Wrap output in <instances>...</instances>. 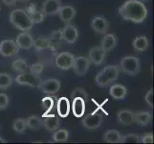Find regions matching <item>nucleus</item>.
<instances>
[{"instance_id":"nucleus-1","label":"nucleus","mask_w":154,"mask_h":144,"mask_svg":"<svg viewBox=\"0 0 154 144\" xmlns=\"http://www.w3.org/2000/svg\"><path fill=\"white\" fill-rule=\"evenodd\" d=\"M118 13L125 20L142 23L147 18L148 11L140 0H126L119 8Z\"/></svg>"},{"instance_id":"nucleus-2","label":"nucleus","mask_w":154,"mask_h":144,"mask_svg":"<svg viewBox=\"0 0 154 144\" xmlns=\"http://www.w3.org/2000/svg\"><path fill=\"white\" fill-rule=\"evenodd\" d=\"M10 22L21 32L30 31L34 26L33 21H32L30 15L27 14L25 9L14 10L10 14Z\"/></svg>"},{"instance_id":"nucleus-3","label":"nucleus","mask_w":154,"mask_h":144,"mask_svg":"<svg viewBox=\"0 0 154 144\" xmlns=\"http://www.w3.org/2000/svg\"><path fill=\"white\" fill-rule=\"evenodd\" d=\"M121 69L118 66H107L103 67L95 78L96 84L100 88H105L113 84L120 75Z\"/></svg>"},{"instance_id":"nucleus-4","label":"nucleus","mask_w":154,"mask_h":144,"mask_svg":"<svg viewBox=\"0 0 154 144\" xmlns=\"http://www.w3.org/2000/svg\"><path fill=\"white\" fill-rule=\"evenodd\" d=\"M120 69L130 76H135L140 72L141 66L139 58L135 56H125L121 60Z\"/></svg>"},{"instance_id":"nucleus-5","label":"nucleus","mask_w":154,"mask_h":144,"mask_svg":"<svg viewBox=\"0 0 154 144\" xmlns=\"http://www.w3.org/2000/svg\"><path fill=\"white\" fill-rule=\"evenodd\" d=\"M15 82L21 86H28L31 88H39L41 84V79L39 76H36L28 71L20 73L15 78Z\"/></svg>"},{"instance_id":"nucleus-6","label":"nucleus","mask_w":154,"mask_h":144,"mask_svg":"<svg viewBox=\"0 0 154 144\" xmlns=\"http://www.w3.org/2000/svg\"><path fill=\"white\" fill-rule=\"evenodd\" d=\"M103 118V117L102 114H100L99 111H94L83 117L82 124L88 130H96L102 125Z\"/></svg>"},{"instance_id":"nucleus-7","label":"nucleus","mask_w":154,"mask_h":144,"mask_svg":"<svg viewBox=\"0 0 154 144\" xmlns=\"http://www.w3.org/2000/svg\"><path fill=\"white\" fill-rule=\"evenodd\" d=\"M20 48L13 40H4L0 42V54L3 57H14L19 53Z\"/></svg>"},{"instance_id":"nucleus-8","label":"nucleus","mask_w":154,"mask_h":144,"mask_svg":"<svg viewBox=\"0 0 154 144\" xmlns=\"http://www.w3.org/2000/svg\"><path fill=\"white\" fill-rule=\"evenodd\" d=\"M75 56L69 52H61L56 57V66L62 70H68L73 67Z\"/></svg>"},{"instance_id":"nucleus-9","label":"nucleus","mask_w":154,"mask_h":144,"mask_svg":"<svg viewBox=\"0 0 154 144\" xmlns=\"http://www.w3.org/2000/svg\"><path fill=\"white\" fill-rule=\"evenodd\" d=\"M90 65H91V62H90L87 57L79 56V57H75L72 68L74 69V72L78 76H83L87 73Z\"/></svg>"},{"instance_id":"nucleus-10","label":"nucleus","mask_w":154,"mask_h":144,"mask_svg":"<svg viewBox=\"0 0 154 144\" xmlns=\"http://www.w3.org/2000/svg\"><path fill=\"white\" fill-rule=\"evenodd\" d=\"M61 83L57 79H47L45 81H41V84L38 88L41 89L42 92L48 95H55L58 92L60 88Z\"/></svg>"},{"instance_id":"nucleus-11","label":"nucleus","mask_w":154,"mask_h":144,"mask_svg":"<svg viewBox=\"0 0 154 144\" xmlns=\"http://www.w3.org/2000/svg\"><path fill=\"white\" fill-rule=\"evenodd\" d=\"M88 59L90 62L95 66H102L105 62L106 52L100 46H94L88 53Z\"/></svg>"},{"instance_id":"nucleus-12","label":"nucleus","mask_w":154,"mask_h":144,"mask_svg":"<svg viewBox=\"0 0 154 144\" xmlns=\"http://www.w3.org/2000/svg\"><path fill=\"white\" fill-rule=\"evenodd\" d=\"M61 37L62 40L69 44H73L77 41L79 38V31L74 25L71 23L65 24V26L61 30Z\"/></svg>"},{"instance_id":"nucleus-13","label":"nucleus","mask_w":154,"mask_h":144,"mask_svg":"<svg viewBox=\"0 0 154 144\" xmlns=\"http://www.w3.org/2000/svg\"><path fill=\"white\" fill-rule=\"evenodd\" d=\"M93 31L99 34H106L109 29V21L103 15H95L91 21Z\"/></svg>"},{"instance_id":"nucleus-14","label":"nucleus","mask_w":154,"mask_h":144,"mask_svg":"<svg viewBox=\"0 0 154 144\" xmlns=\"http://www.w3.org/2000/svg\"><path fill=\"white\" fill-rule=\"evenodd\" d=\"M34 40L35 39L33 38L29 31H23L22 33H20L17 37L15 42L18 45L20 49H24V50H28L31 49L34 45Z\"/></svg>"},{"instance_id":"nucleus-15","label":"nucleus","mask_w":154,"mask_h":144,"mask_svg":"<svg viewBox=\"0 0 154 144\" xmlns=\"http://www.w3.org/2000/svg\"><path fill=\"white\" fill-rule=\"evenodd\" d=\"M58 17L63 23L69 24L72 22V20L76 18L77 11L73 6L70 5H66V6H61L60 11H58Z\"/></svg>"},{"instance_id":"nucleus-16","label":"nucleus","mask_w":154,"mask_h":144,"mask_svg":"<svg viewBox=\"0 0 154 144\" xmlns=\"http://www.w3.org/2000/svg\"><path fill=\"white\" fill-rule=\"evenodd\" d=\"M117 120L123 126H129L135 123V113L130 110H121L117 114Z\"/></svg>"},{"instance_id":"nucleus-17","label":"nucleus","mask_w":154,"mask_h":144,"mask_svg":"<svg viewBox=\"0 0 154 144\" xmlns=\"http://www.w3.org/2000/svg\"><path fill=\"white\" fill-rule=\"evenodd\" d=\"M61 6L60 0H45L42 4L41 11L45 15H54L57 14Z\"/></svg>"},{"instance_id":"nucleus-18","label":"nucleus","mask_w":154,"mask_h":144,"mask_svg":"<svg viewBox=\"0 0 154 144\" xmlns=\"http://www.w3.org/2000/svg\"><path fill=\"white\" fill-rule=\"evenodd\" d=\"M71 110L70 100L67 97H60L57 100V115L61 118H65L69 115Z\"/></svg>"},{"instance_id":"nucleus-19","label":"nucleus","mask_w":154,"mask_h":144,"mask_svg":"<svg viewBox=\"0 0 154 144\" xmlns=\"http://www.w3.org/2000/svg\"><path fill=\"white\" fill-rule=\"evenodd\" d=\"M85 104L86 101L81 98L77 97L72 99V105H71V110L73 111V114L78 118H81L85 114Z\"/></svg>"},{"instance_id":"nucleus-20","label":"nucleus","mask_w":154,"mask_h":144,"mask_svg":"<svg viewBox=\"0 0 154 144\" xmlns=\"http://www.w3.org/2000/svg\"><path fill=\"white\" fill-rule=\"evenodd\" d=\"M45 119L43 120V127L49 132H55L60 126V116L56 114H47L44 116Z\"/></svg>"},{"instance_id":"nucleus-21","label":"nucleus","mask_w":154,"mask_h":144,"mask_svg":"<svg viewBox=\"0 0 154 144\" xmlns=\"http://www.w3.org/2000/svg\"><path fill=\"white\" fill-rule=\"evenodd\" d=\"M109 94L116 100H123L127 95V89L123 85L114 84L109 88Z\"/></svg>"},{"instance_id":"nucleus-22","label":"nucleus","mask_w":154,"mask_h":144,"mask_svg":"<svg viewBox=\"0 0 154 144\" xmlns=\"http://www.w3.org/2000/svg\"><path fill=\"white\" fill-rule=\"evenodd\" d=\"M117 41H118V40H117V37L114 34H105L100 46L107 53L114 49L117 45Z\"/></svg>"},{"instance_id":"nucleus-23","label":"nucleus","mask_w":154,"mask_h":144,"mask_svg":"<svg viewBox=\"0 0 154 144\" xmlns=\"http://www.w3.org/2000/svg\"><path fill=\"white\" fill-rule=\"evenodd\" d=\"M132 46L137 52H145L149 46V41H148V39L146 36H140L133 40Z\"/></svg>"},{"instance_id":"nucleus-24","label":"nucleus","mask_w":154,"mask_h":144,"mask_svg":"<svg viewBox=\"0 0 154 144\" xmlns=\"http://www.w3.org/2000/svg\"><path fill=\"white\" fill-rule=\"evenodd\" d=\"M152 115L149 111H137L135 113V123L140 126H147L151 123Z\"/></svg>"},{"instance_id":"nucleus-25","label":"nucleus","mask_w":154,"mask_h":144,"mask_svg":"<svg viewBox=\"0 0 154 144\" xmlns=\"http://www.w3.org/2000/svg\"><path fill=\"white\" fill-rule=\"evenodd\" d=\"M49 40H50V49L55 51L57 50L62 45V40H63L60 30L53 32L49 36Z\"/></svg>"},{"instance_id":"nucleus-26","label":"nucleus","mask_w":154,"mask_h":144,"mask_svg":"<svg viewBox=\"0 0 154 144\" xmlns=\"http://www.w3.org/2000/svg\"><path fill=\"white\" fill-rule=\"evenodd\" d=\"M122 135L118 130H108L103 134V141L107 143H120Z\"/></svg>"},{"instance_id":"nucleus-27","label":"nucleus","mask_w":154,"mask_h":144,"mask_svg":"<svg viewBox=\"0 0 154 144\" xmlns=\"http://www.w3.org/2000/svg\"><path fill=\"white\" fill-rule=\"evenodd\" d=\"M26 122H27V128H29L30 130H33V131H38L43 127V120L36 115L29 116L28 118L26 119Z\"/></svg>"},{"instance_id":"nucleus-28","label":"nucleus","mask_w":154,"mask_h":144,"mask_svg":"<svg viewBox=\"0 0 154 144\" xmlns=\"http://www.w3.org/2000/svg\"><path fill=\"white\" fill-rule=\"evenodd\" d=\"M36 51H42L45 49H48L50 48V40L49 37H44V36H40L38 39H35L34 40V45H33Z\"/></svg>"},{"instance_id":"nucleus-29","label":"nucleus","mask_w":154,"mask_h":144,"mask_svg":"<svg viewBox=\"0 0 154 144\" xmlns=\"http://www.w3.org/2000/svg\"><path fill=\"white\" fill-rule=\"evenodd\" d=\"M41 107L42 109L44 110V114H43V117L47 114H49L52 110L54 109L55 107V100L54 98L52 97L51 95L49 96H46V97L42 98L41 100Z\"/></svg>"},{"instance_id":"nucleus-30","label":"nucleus","mask_w":154,"mask_h":144,"mask_svg":"<svg viewBox=\"0 0 154 144\" xmlns=\"http://www.w3.org/2000/svg\"><path fill=\"white\" fill-rule=\"evenodd\" d=\"M54 134L52 136V139L54 142H66L69 138V132L65 129H60L55 132H53Z\"/></svg>"},{"instance_id":"nucleus-31","label":"nucleus","mask_w":154,"mask_h":144,"mask_svg":"<svg viewBox=\"0 0 154 144\" xmlns=\"http://www.w3.org/2000/svg\"><path fill=\"white\" fill-rule=\"evenodd\" d=\"M14 82L13 77L8 73H0V89L6 90L8 89Z\"/></svg>"},{"instance_id":"nucleus-32","label":"nucleus","mask_w":154,"mask_h":144,"mask_svg":"<svg viewBox=\"0 0 154 144\" xmlns=\"http://www.w3.org/2000/svg\"><path fill=\"white\" fill-rule=\"evenodd\" d=\"M12 66L14 69V71H17L18 73L26 72L29 68L27 62H26L25 60H23V59H17V60L14 61Z\"/></svg>"},{"instance_id":"nucleus-33","label":"nucleus","mask_w":154,"mask_h":144,"mask_svg":"<svg viewBox=\"0 0 154 144\" xmlns=\"http://www.w3.org/2000/svg\"><path fill=\"white\" fill-rule=\"evenodd\" d=\"M13 128L14 132H17V134H23V133L27 129V122L24 118H17L14 121Z\"/></svg>"},{"instance_id":"nucleus-34","label":"nucleus","mask_w":154,"mask_h":144,"mask_svg":"<svg viewBox=\"0 0 154 144\" xmlns=\"http://www.w3.org/2000/svg\"><path fill=\"white\" fill-rule=\"evenodd\" d=\"M29 15H30L32 21H33L34 25L41 23L42 21L44 20L45 17H46V15L44 14V13L42 12L41 10H38V9H36L35 11H34V12L32 13V14H30Z\"/></svg>"},{"instance_id":"nucleus-35","label":"nucleus","mask_w":154,"mask_h":144,"mask_svg":"<svg viewBox=\"0 0 154 144\" xmlns=\"http://www.w3.org/2000/svg\"><path fill=\"white\" fill-rule=\"evenodd\" d=\"M139 142H140V136L134 134L122 136L120 141V143H139Z\"/></svg>"},{"instance_id":"nucleus-36","label":"nucleus","mask_w":154,"mask_h":144,"mask_svg":"<svg viewBox=\"0 0 154 144\" xmlns=\"http://www.w3.org/2000/svg\"><path fill=\"white\" fill-rule=\"evenodd\" d=\"M70 96H71V100L77 97H81L85 101H88V93L82 88H77L76 89H74L71 92Z\"/></svg>"},{"instance_id":"nucleus-37","label":"nucleus","mask_w":154,"mask_h":144,"mask_svg":"<svg viewBox=\"0 0 154 144\" xmlns=\"http://www.w3.org/2000/svg\"><path fill=\"white\" fill-rule=\"evenodd\" d=\"M28 69H29L30 73L34 74V75H36V76H39L42 73V71H43L44 66L42 65L41 62H35V63H33Z\"/></svg>"},{"instance_id":"nucleus-38","label":"nucleus","mask_w":154,"mask_h":144,"mask_svg":"<svg viewBox=\"0 0 154 144\" xmlns=\"http://www.w3.org/2000/svg\"><path fill=\"white\" fill-rule=\"evenodd\" d=\"M10 102V98L7 94L0 93V110H5L8 107Z\"/></svg>"},{"instance_id":"nucleus-39","label":"nucleus","mask_w":154,"mask_h":144,"mask_svg":"<svg viewBox=\"0 0 154 144\" xmlns=\"http://www.w3.org/2000/svg\"><path fill=\"white\" fill-rule=\"evenodd\" d=\"M145 100H146V104L150 107V108H153V89H149L148 91L146 92V96H145Z\"/></svg>"},{"instance_id":"nucleus-40","label":"nucleus","mask_w":154,"mask_h":144,"mask_svg":"<svg viewBox=\"0 0 154 144\" xmlns=\"http://www.w3.org/2000/svg\"><path fill=\"white\" fill-rule=\"evenodd\" d=\"M154 137L151 133H147V134L140 136V142L142 143H153Z\"/></svg>"},{"instance_id":"nucleus-41","label":"nucleus","mask_w":154,"mask_h":144,"mask_svg":"<svg viewBox=\"0 0 154 144\" xmlns=\"http://www.w3.org/2000/svg\"><path fill=\"white\" fill-rule=\"evenodd\" d=\"M36 9H38V8H36V5L35 4H30L29 6H27V8L25 9V11L27 12L28 14H30L33 13L34 11H35Z\"/></svg>"},{"instance_id":"nucleus-42","label":"nucleus","mask_w":154,"mask_h":144,"mask_svg":"<svg viewBox=\"0 0 154 144\" xmlns=\"http://www.w3.org/2000/svg\"><path fill=\"white\" fill-rule=\"evenodd\" d=\"M1 1L5 5H7V6H14V5L17 4V2L18 1V0H1Z\"/></svg>"},{"instance_id":"nucleus-43","label":"nucleus","mask_w":154,"mask_h":144,"mask_svg":"<svg viewBox=\"0 0 154 144\" xmlns=\"http://www.w3.org/2000/svg\"><path fill=\"white\" fill-rule=\"evenodd\" d=\"M0 143H6V140H5L4 138L0 137Z\"/></svg>"},{"instance_id":"nucleus-44","label":"nucleus","mask_w":154,"mask_h":144,"mask_svg":"<svg viewBox=\"0 0 154 144\" xmlns=\"http://www.w3.org/2000/svg\"><path fill=\"white\" fill-rule=\"evenodd\" d=\"M18 1L22 2V3H27V2H29V1H30V0H18Z\"/></svg>"},{"instance_id":"nucleus-45","label":"nucleus","mask_w":154,"mask_h":144,"mask_svg":"<svg viewBox=\"0 0 154 144\" xmlns=\"http://www.w3.org/2000/svg\"><path fill=\"white\" fill-rule=\"evenodd\" d=\"M2 130V125H0V131Z\"/></svg>"},{"instance_id":"nucleus-46","label":"nucleus","mask_w":154,"mask_h":144,"mask_svg":"<svg viewBox=\"0 0 154 144\" xmlns=\"http://www.w3.org/2000/svg\"><path fill=\"white\" fill-rule=\"evenodd\" d=\"M140 1H142V2H144V1H147V0H140Z\"/></svg>"},{"instance_id":"nucleus-47","label":"nucleus","mask_w":154,"mask_h":144,"mask_svg":"<svg viewBox=\"0 0 154 144\" xmlns=\"http://www.w3.org/2000/svg\"><path fill=\"white\" fill-rule=\"evenodd\" d=\"M0 10H1V8H0Z\"/></svg>"}]
</instances>
